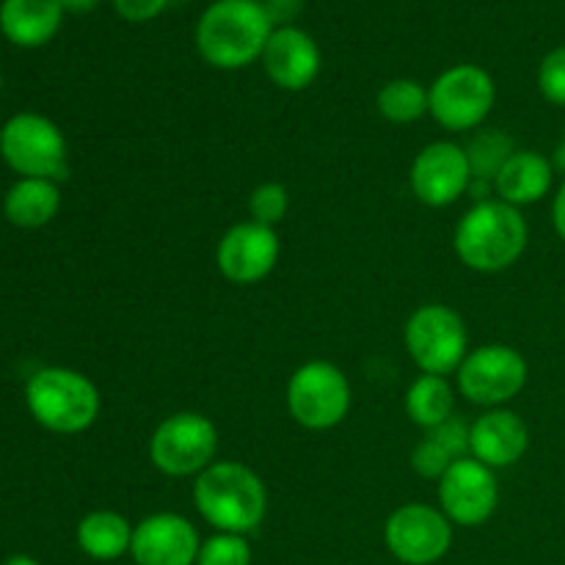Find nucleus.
I'll return each mask as SVG.
<instances>
[{
	"label": "nucleus",
	"instance_id": "1",
	"mask_svg": "<svg viewBox=\"0 0 565 565\" xmlns=\"http://www.w3.org/2000/svg\"><path fill=\"white\" fill-rule=\"evenodd\" d=\"M274 25L259 0H215L196 22L199 55L213 70H246L263 58Z\"/></svg>",
	"mask_w": 565,
	"mask_h": 565
},
{
	"label": "nucleus",
	"instance_id": "2",
	"mask_svg": "<svg viewBox=\"0 0 565 565\" xmlns=\"http://www.w3.org/2000/svg\"><path fill=\"white\" fill-rule=\"evenodd\" d=\"M530 226L522 210L500 199L475 202L458 221L452 248L469 270L500 274L516 265L527 252Z\"/></svg>",
	"mask_w": 565,
	"mask_h": 565
},
{
	"label": "nucleus",
	"instance_id": "3",
	"mask_svg": "<svg viewBox=\"0 0 565 565\" xmlns=\"http://www.w3.org/2000/svg\"><path fill=\"white\" fill-rule=\"evenodd\" d=\"M193 505L215 533L248 535L268 513V489L246 463L215 461L193 483Z\"/></svg>",
	"mask_w": 565,
	"mask_h": 565
},
{
	"label": "nucleus",
	"instance_id": "4",
	"mask_svg": "<svg viewBox=\"0 0 565 565\" xmlns=\"http://www.w3.org/2000/svg\"><path fill=\"white\" fill-rule=\"evenodd\" d=\"M25 406L33 423L58 436H75L92 428L103 408L97 384L81 370L42 367L28 379Z\"/></svg>",
	"mask_w": 565,
	"mask_h": 565
},
{
	"label": "nucleus",
	"instance_id": "5",
	"mask_svg": "<svg viewBox=\"0 0 565 565\" xmlns=\"http://www.w3.org/2000/svg\"><path fill=\"white\" fill-rule=\"evenodd\" d=\"M0 158L17 177L66 180L70 149L61 127L33 110L14 114L0 127Z\"/></svg>",
	"mask_w": 565,
	"mask_h": 565
},
{
	"label": "nucleus",
	"instance_id": "6",
	"mask_svg": "<svg viewBox=\"0 0 565 565\" xmlns=\"http://www.w3.org/2000/svg\"><path fill=\"white\" fill-rule=\"evenodd\" d=\"M287 412L301 428L331 430L345 423L351 412V381L337 364L326 359H312L296 367L287 381Z\"/></svg>",
	"mask_w": 565,
	"mask_h": 565
},
{
	"label": "nucleus",
	"instance_id": "7",
	"mask_svg": "<svg viewBox=\"0 0 565 565\" xmlns=\"http://www.w3.org/2000/svg\"><path fill=\"white\" fill-rule=\"evenodd\" d=\"M218 456V428L199 412H177L154 428L149 461L166 478H199Z\"/></svg>",
	"mask_w": 565,
	"mask_h": 565
},
{
	"label": "nucleus",
	"instance_id": "8",
	"mask_svg": "<svg viewBox=\"0 0 565 565\" xmlns=\"http://www.w3.org/2000/svg\"><path fill=\"white\" fill-rule=\"evenodd\" d=\"M497 103V83L483 66L456 64L428 86V114L447 132L478 130Z\"/></svg>",
	"mask_w": 565,
	"mask_h": 565
},
{
	"label": "nucleus",
	"instance_id": "9",
	"mask_svg": "<svg viewBox=\"0 0 565 565\" xmlns=\"http://www.w3.org/2000/svg\"><path fill=\"white\" fill-rule=\"evenodd\" d=\"M403 342L423 373L430 375H450L458 373L461 362L469 353L467 323L456 309L445 303H425L412 318L406 320Z\"/></svg>",
	"mask_w": 565,
	"mask_h": 565
},
{
	"label": "nucleus",
	"instance_id": "10",
	"mask_svg": "<svg viewBox=\"0 0 565 565\" xmlns=\"http://www.w3.org/2000/svg\"><path fill=\"white\" fill-rule=\"evenodd\" d=\"M527 359L513 345L491 342L467 353L458 367V390L469 403L483 408H502L527 386Z\"/></svg>",
	"mask_w": 565,
	"mask_h": 565
},
{
	"label": "nucleus",
	"instance_id": "11",
	"mask_svg": "<svg viewBox=\"0 0 565 565\" xmlns=\"http://www.w3.org/2000/svg\"><path fill=\"white\" fill-rule=\"evenodd\" d=\"M456 524L441 508L425 502H406L390 513L384 524V544L403 565H434L450 552Z\"/></svg>",
	"mask_w": 565,
	"mask_h": 565
},
{
	"label": "nucleus",
	"instance_id": "12",
	"mask_svg": "<svg viewBox=\"0 0 565 565\" xmlns=\"http://www.w3.org/2000/svg\"><path fill=\"white\" fill-rule=\"evenodd\" d=\"M500 505V483L494 469L467 456L439 480V508L456 527H480Z\"/></svg>",
	"mask_w": 565,
	"mask_h": 565
},
{
	"label": "nucleus",
	"instance_id": "13",
	"mask_svg": "<svg viewBox=\"0 0 565 565\" xmlns=\"http://www.w3.org/2000/svg\"><path fill=\"white\" fill-rule=\"evenodd\" d=\"M279 254L281 243L274 226L241 221L221 235L218 248H215V265L226 281L248 287L274 274Z\"/></svg>",
	"mask_w": 565,
	"mask_h": 565
},
{
	"label": "nucleus",
	"instance_id": "14",
	"mask_svg": "<svg viewBox=\"0 0 565 565\" xmlns=\"http://www.w3.org/2000/svg\"><path fill=\"white\" fill-rule=\"evenodd\" d=\"M414 196L428 207H450L458 199L467 196L472 185L467 152L456 141H434L419 149L408 171Z\"/></svg>",
	"mask_w": 565,
	"mask_h": 565
},
{
	"label": "nucleus",
	"instance_id": "15",
	"mask_svg": "<svg viewBox=\"0 0 565 565\" xmlns=\"http://www.w3.org/2000/svg\"><path fill=\"white\" fill-rule=\"evenodd\" d=\"M202 535L182 513H152L132 530L130 557L136 565H196Z\"/></svg>",
	"mask_w": 565,
	"mask_h": 565
},
{
	"label": "nucleus",
	"instance_id": "16",
	"mask_svg": "<svg viewBox=\"0 0 565 565\" xmlns=\"http://www.w3.org/2000/svg\"><path fill=\"white\" fill-rule=\"evenodd\" d=\"M263 70L281 92H303L320 75V47L303 28H274L263 53Z\"/></svg>",
	"mask_w": 565,
	"mask_h": 565
},
{
	"label": "nucleus",
	"instance_id": "17",
	"mask_svg": "<svg viewBox=\"0 0 565 565\" xmlns=\"http://www.w3.org/2000/svg\"><path fill=\"white\" fill-rule=\"evenodd\" d=\"M530 450V428L511 408H489L469 425V456L489 469L513 467Z\"/></svg>",
	"mask_w": 565,
	"mask_h": 565
},
{
	"label": "nucleus",
	"instance_id": "18",
	"mask_svg": "<svg viewBox=\"0 0 565 565\" xmlns=\"http://www.w3.org/2000/svg\"><path fill=\"white\" fill-rule=\"evenodd\" d=\"M555 185V166L535 149H516L494 180V196L513 207L539 204Z\"/></svg>",
	"mask_w": 565,
	"mask_h": 565
},
{
	"label": "nucleus",
	"instance_id": "19",
	"mask_svg": "<svg viewBox=\"0 0 565 565\" xmlns=\"http://www.w3.org/2000/svg\"><path fill=\"white\" fill-rule=\"evenodd\" d=\"M61 0H3L0 3V33L17 47H42L64 22Z\"/></svg>",
	"mask_w": 565,
	"mask_h": 565
},
{
	"label": "nucleus",
	"instance_id": "20",
	"mask_svg": "<svg viewBox=\"0 0 565 565\" xmlns=\"http://www.w3.org/2000/svg\"><path fill=\"white\" fill-rule=\"evenodd\" d=\"M469 456V423L450 417L447 423L425 430L412 452V469L425 480H441V475Z\"/></svg>",
	"mask_w": 565,
	"mask_h": 565
},
{
	"label": "nucleus",
	"instance_id": "21",
	"mask_svg": "<svg viewBox=\"0 0 565 565\" xmlns=\"http://www.w3.org/2000/svg\"><path fill=\"white\" fill-rule=\"evenodd\" d=\"M61 210V182L17 177L3 196V215L17 230H42Z\"/></svg>",
	"mask_w": 565,
	"mask_h": 565
},
{
	"label": "nucleus",
	"instance_id": "22",
	"mask_svg": "<svg viewBox=\"0 0 565 565\" xmlns=\"http://www.w3.org/2000/svg\"><path fill=\"white\" fill-rule=\"evenodd\" d=\"M132 530L136 524L127 522L119 511H92L77 522L75 541L77 550L97 563H114L119 557L130 555Z\"/></svg>",
	"mask_w": 565,
	"mask_h": 565
},
{
	"label": "nucleus",
	"instance_id": "23",
	"mask_svg": "<svg viewBox=\"0 0 565 565\" xmlns=\"http://www.w3.org/2000/svg\"><path fill=\"white\" fill-rule=\"evenodd\" d=\"M406 414L423 430L456 417V392H452L450 381L445 375H417L406 390Z\"/></svg>",
	"mask_w": 565,
	"mask_h": 565
},
{
	"label": "nucleus",
	"instance_id": "24",
	"mask_svg": "<svg viewBox=\"0 0 565 565\" xmlns=\"http://www.w3.org/2000/svg\"><path fill=\"white\" fill-rule=\"evenodd\" d=\"M375 108L392 125H412L428 114V88L412 77H395L379 88Z\"/></svg>",
	"mask_w": 565,
	"mask_h": 565
},
{
	"label": "nucleus",
	"instance_id": "25",
	"mask_svg": "<svg viewBox=\"0 0 565 565\" xmlns=\"http://www.w3.org/2000/svg\"><path fill=\"white\" fill-rule=\"evenodd\" d=\"M463 152H467L469 169H472V180H483L494 185L500 169L516 152V143L505 130H478L469 138Z\"/></svg>",
	"mask_w": 565,
	"mask_h": 565
},
{
	"label": "nucleus",
	"instance_id": "26",
	"mask_svg": "<svg viewBox=\"0 0 565 565\" xmlns=\"http://www.w3.org/2000/svg\"><path fill=\"white\" fill-rule=\"evenodd\" d=\"M252 544L248 535L213 533L202 541L196 565H252Z\"/></svg>",
	"mask_w": 565,
	"mask_h": 565
},
{
	"label": "nucleus",
	"instance_id": "27",
	"mask_svg": "<svg viewBox=\"0 0 565 565\" xmlns=\"http://www.w3.org/2000/svg\"><path fill=\"white\" fill-rule=\"evenodd\" d=\"M290 210V193L281 182H259L252 193H248V215L252 221L263 226L281 224Z\"/></svg>",
	"mask_w": 565,
	"mask_h": 565
},
{
	"label": "nucleus",
	"instance_id": "28",
	"mask_svg": "<svg viewBox=\"0 0 565 565\" xmlns=\"http://www.w3.org/2000/svg\"><path fill=\"white\" fill-rule=\"evenodd\" d=\"M539 92L550 105L565 108V44L550 50L539 66Z\"/></svg>",
	"mask_w": 565,
	"mask_h": 565
},
{
	"label": "nucleus",
	"instance_id": "29",
	"mask_svg": "<svg viewBox=\"0 0 565 565\" xmlns=\"http://www.w3.org/2000/svg\"><path fill=\"white\" fill-rule=\"evenodd\" d=\"M114 11L127 22H149L158 20L166 9H169L171 0H110Z\"/></svg>",
	"mask_w": 565,
	"mask_h": 565
},
{
	"label": "nucleus",
	"instance_id": "30",
	"mask_svg": "<svg viewBox=\"0 0 565 565\" xmlns=\"http://www.w3.org/2000/svg\"><path fill=\"white\" fill-rule=\"evenodd\" d=\"M259 3H263L265 17H268L274 28L296 25V20L303 11V0H259Z\"/></svg>",
	"mask_w": 565,
	"mask_h": 565
},
{
	"label": "nucleus",
	"instance_id": "31",
	"mask_svg": "<svg viewBox=\"0 0 565 565\" xmlns=\"http://www.w3.org/2000/svg\"><path fill=\"white\" fill-rule=\"evenodd\" d=\"M552 224H555L557 237L565 243V177L561 188H557L555 199H552Z\"/></svg>",
	"mask_w": 565,
	"mask_h": 565
},
{
	"label": "nucleus",
	"instance_id": "32",
	"mask_svg": "<svg viewBox=\"0 0 565 565\" xmlns=\"http://www.w3.org/2000/svg\"><path fill=\"white\" fill-rule=\"evenodd\" d=\"M99 3H103V0H61L66 14H88V11L97 9Z\"/></svg>",
	"mask_w": 565,
	"mask_h": 565
},
{
	"label": "nucleus",
	"instance_id": "33",
	"mask_svg": "<svg viewBox=\"0 0 565 565\" xmlns=\"http://www.w3.org/2000/svg\"><path fill=\"white\" fill-rule=\"evenodd\" d=\"M552 166H555V171H561V174L565 177V132H563L561 143L555 147V154H552Z\"/></svg>",
	"mask_w": 565,
	"mask_h": 565
},
{
	"label": "nucleus",
	"instance_id": "34",
	"mask_svg": "<svg viewBox=\"0 0 565 565\" xmlns=\"http://www.w3.org/2000/svg\"><path fill=\"white\" fill-rule=\"evenodd\" d=\"M3 565H39V561L31 555H11V557H6Z\"/></svg>",
	"mask_w": 565,
	"mask_h": 565
},
{
	"label": "nucleus",
	"instance_id": "35",
	"mask_svg": "<svg viewBox=\"0 0 565 565\" xmlns=\"http://www.w3.org/2000/svg\"><path fill=\"white\" fill-rule=\"evenodd\" d=\"M0 88H3V75H0Z\"/></svg>",
	"mask_w": 565,
	"mask_h": 565
}]
</instances>
